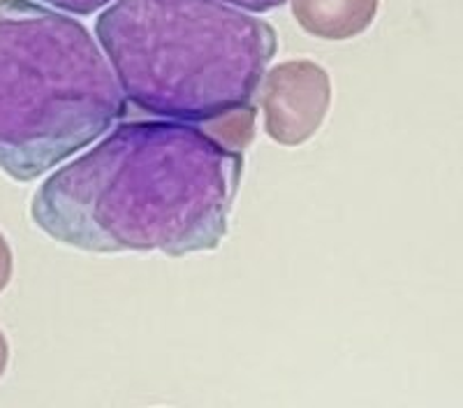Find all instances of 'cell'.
I'll list each match as a JSON object with an SVG mask.
<instances>
[{
	"mask_svg": "<svg viewBox=\"0 0 463 408\" xmlns=\"http://www.w3.org/2000/svg\"><path fill=\"white\" fill-rule=\"evenodd\" d=\"M243 151L184 121H130L53 172L31 204L44 234L86 253L167 258L222 244Z\"/></svg>",
	"mask_w": 463,
	"mask_h": 408,
	"instance_id": "obj_1",
	"label": "cell"
},
{
	"mask_svg": "<svg viewBox=\"0 0 463 408\" xmlns=\"http://www.w3.org/2000/svg\"><path fill=\"white\" fill-rule=\"evenodd\" d=\"M95 35L132 105L184 123L250 105L279 52L271 24L218 0H116Z\"/></svg>",
	"mask_w": 463,
	"mask_h": 408,
	"instance_id": "obj_2",
	"label": "cell"
},
{
	"mask_svg": "<svg viewBox=\"0 0 463 408\" xmlns=\"http://www.w3.org/2000/svg\"><path fill=\"white\" fill-rule=\"evenodd\" d=\"M116 72L77 19L0 0V170L40 179L128 114Z\"/></svg>",
	"mask_w": 463,
	"mask_h": 408,
	"instance_id": "obj_3",
	"label": "cell"
},
{
	"mask_svg": "<svg viewBox=\"0 0 463 408\" xmlns=\"http://www.w3.org/2000/svg\"><path fill=\"white\" fill-rule=\"evenodd\" d=\"M260 105L269 138L283 147H299L325 123L332 80L313 61H288L269 70Z\"/></svg>",
	"mask_w": 463,
	"mask_h": 408,
	"instance_id": "obj_4",
	"label": "cell"
},
{
	"mask_svg": "<svg viewBox=\"0 0 463 408\" xmlns=\"http://www.w3.org/2000/svg\"><path fill=\"white\" fill-rule=\"evenodd\" d=\"M380 0H292L297 24L313 37L350 40L373 24Z\"/></svg>",
	"mask_w": 463,
	"mask_h": 408,
	"instance_id": "obj_5",
	"label": "cell"
},
{
	"mask_svg": "<svg viewBox=\"0 0 463 408\" xmlns=\"http://www.w3.org/2000/svg\"><path fill=\"white\" fill-rule=\"evenodd\" d=\"M47 5L56 7V10H63L70 12V14H77V16H89L95 14L98 10L111 3V0H43Z\"/></svg>",
	"mask_w": 463,
	"mask_h": 408,
	"instance_id": "obj_6",
	"label": "cell"
},
{
	"mask_svg": "<svg viewBox=\"0 0 463 408\" xmlns=\"http://www.w3.org/2000/svg\"><path fill=\"white\" fill-rule=\"evenodd\" d=\"M12 270H14V262H12V249L7 244V239L0 234V292L10 286Z\"/></svg>",
	"mask_w": 463,
	"mask_h": 408,
	"instance_id": "obj_7",
	"label": "cell"
},
{
	"mask_svg": "<svg viewBox=\"0 0 463 408\" xmlns=\"http://www.w3.org/2000/svg\"><path fill=\"white\" fill-rule=\"evenodd\" d=\"M222 3H230L232 7H241L246 12H258V14H262V12L280 7L285 0H222Z\"/></svg>",
	"mask_w": 463,
	"mask_h": 408,
	"instance_id": "obj_8",
	"label": "cell"
},
{
	"mask_svg": "<svg viewBox=\"0 0 463 408\" xmlns=\"http://www.w3.org/2000/svg\"><path fill=\"white\" fill-rule=\"evenodd\" d=\"M7 362H10V346H7L5 334H3V329H0V378H3V374H5Z\"/></svg>",
	"mask_w": 463,
	"mask_h": 408,
	"instance_id": "obj_9",
	"label": "cell"
}]
</instances>
